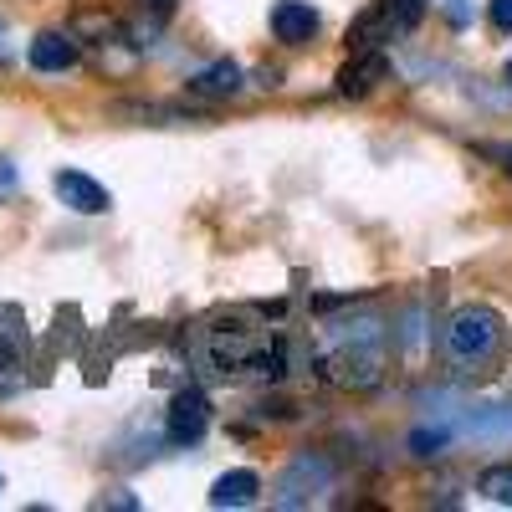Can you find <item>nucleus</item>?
<instances>
[{"label": "nucleus", "instance_id": "obj_1", "mask_svg": "<svg viewBox=\"0 0 512 512\" xmlns=\"http://www.w3.org/2000/svg\"><path fill=\"white\" fill-rule=\"evenodd\" d=\"M200 349L221 374H282V344L272 328H256L246 318H221L200 328Z\"/></svg>", "mask_w": 512, "mask_h": 512}, {"label": "nucleus", "instance_id": "obj_2", "mask_svg": "<svg viewBox=\"0 0 512 512\" xmlns=\"http://www.w3.org/2000/svg\"><path fill=\"white\" fill-rule=\"evenodd\" d=\"M323 369H328V379L349 384V390H374L379 374H384V328H379V318L333 323L323 333Z\"/></svg>", "mask_w": 512, "mask_h": 512}, {"label": "nucleus", "instance_id": "obj_3", "mask_svg": "<svg viewBox=\"0 0 512 512\" xmlns=\"http://www.w3.org/2000/svg\"><path fill=\"white\" fill-rule=\"evenodd\" d=\"M502 344H507V328L492 308H461L451 323H446V354L456 369L477 374V369H492L502 359Z\"/></svg>", "mask_w": 512, "mask_h": 512}, {"label": "nucleus", "instance_id": "obj_4", "mask_svg": "<svg viewBox=\"0 0 512 512\" xmlns=\"http://www.w3.org/2000/svg\"><path fill=\"white\" fill-rule=\"evenodd\" d=\"M420 16H425L420 0H379L374 11H364V16L349 26V47H354V52H369V47H379V41H395V36L415 31Z\"/></svg>", "mask_w": 512, "mask_h": 512}, {"label": "nucleus", "instance_id": "obj_5", "mask_svg": "<svg viewBox=\"0 0 512 512\" xmlns=\"http://www.w3.org/2000/svg\"><path fill=\"white\" fill-rule=\"evenodd\" d=\"M328 487H333V466L323 456H297L282 472V482H277V507H308Z\"/></svg>", "mask_w": 512, "mask_h": 512}, {"label": "nucleus", "instance_id": "obj_6", "mask_svg": "<svg viewBox=\"0 0 512 512\" xmlns=\"http://www.w3.org/2000/svg\"><path fill=\"white\" fill-rule=\"evenodd\" d=\"M205 425H210V400L200 390H185V395H175V405H169L164 436L175 441V446H195L205 436Z\"/></svg>", "mask_w": 512, "mask_h": 512}, {"label": "nucleus", "instance_id": "obj_7", "mask_svg": "<svg viewBox=\"0 0 512 512\" xmlns=\"http://www.w3.org/2000/svg\"><path fill=\"white\" fill-rule=\"evenodd\" d=\"M272 31H277V41H287V47H303V41L318 36V11L308 6V0H277Z\"/></svg>", "mask_w": 512, "mask_h": 512}, {"label": "nucleus", "instance_id": "obj_8", "mask_svg": "<svg viewBox=\"0 0 512 512\" xmlns=\"http://www.w3.org/2000/svg\"><path fill=\"white\" fill-rule=\"evenodd\" d=\"M57 195L72 210H82V216H103V210H108V190L93 175H82V169H62V175H57Z\"/></svg>", "mask_w": 512, "mask_h": 512}, {"label": "nucleus", "instance_id": "obj_9", "mask_svg": "<svg viewBox=\"0 0 512 512\" xmlns=\"http://www.w3.org/2000/svg\"><path fill=\"white\" fill-rule=\"evenodd\" d=\"M72 62H77L72 36H62V31H41V36L31 41V67H36V72H67Z\"/></svg>", "mask_w": 512, "mask_h": 512}, {"label": "nucleus", "instance_id": "obj_10", "mask_svg": "<svg viewBox=\"0 0 512 512\" xmlns=\"http://www.w3.org/2000/svg\"><path fill=\"white\" fill-rule=\"evenodd\" d=\"M384 72H390V62H384L379 52H369V57H359L354 67L338 72V93H344V98H364V93L374 88V82H379Z\"/></svg>", "mask_w": 512, "mask_h": 512}, {"label": "nucleus", "instance_id": "obj_11", "mask_svg": "<svg viewBox=\"0 0 512 512\" xmlns=\"http://www.w3.org/2000/svg\"><path fill=\"white\" fill-rule=\"evenodd\" d=\"M236 88H241V67H231V62H216L190 77V93H200V98H231Z\"/></svg>", "mask_w": 512, "mask_h": 512}, {"label": "nucleus", "instance_id": "obj_12", "mask_svg": "<svg viewBox=\"0 0 512 512\" xmlns=\"http://www.w3.org/2000/svg\"><path fill=\"white\" fill-rule=\"evenodd\" d=\"M256 492H262L256 472H226L216 482V492H210V502H216V507H246V502H256Z\"/></svg>", "mask_w": 512, "mask_h": 512}, {"label": "nucleus", "instance_id": "obj_13", "mask_svg": "<svg viewBox=\"0 0 512 512\" xmlns=\"http://www.w3.org/2000/svg\"><path fill=\"white\" fill-rule=\"evenodd\" d=\"M482 492L502 507H512V466H492V472H482Z\"/></svg>", "mask_w": 512, "mask_h": 512}, {"label": "nucleus", "instance_id": "obj_14", "mask_svg": "<svg viewBox=\"0 0 512 512\" xmlns=\"http://www.w3.org/2000/svg\"><path fill=\"white\" fill-rule=\"evenodd\" d=\"M487 16H492V26H497V31H512V0H492Z\"/></svg>", "mask_w": 512, "mask_h": 512}, {"label": "nucleus", "instance_id": "obj_15", "mask_svg": "<svg viewBox=\"0 0 512 512\" xmlns=\"http://www.w3.org/2000/svg\"><path fill=\"white\" fill-rule=\"evenodd\" d=\"M446 16H451L456 26H466V21H472V6H466V0H456V6H446Z\"/></svg>", "mask_w": 512, "mask_h": 512}, {"label": "nucleus", "instance_id": "obj_16", "mask_svg": "<svg viewBox=\"0 0 512 512\" xmlns=\"http://www.w3.org/2000/svg\"><path fill=\"white\" fill-rule=\"evenodd\" d=\"M11 190H16V169L0 164V195H11Z\"/></svg>", "mask_w": 512, "mask_h": 512}, {"label": "nucleus", "instance_id": "obj_17", "mask_svg": "<svg viewBox=\"0 0 512 512\" xmlns=\"http://www.w3.org/2000/svg\"><path fill=\"white\" fill-rule=\"evenodd\" d=\"M144 11H154V16H169V11H175V0H144Z\"/></svg>", "mask_w": 512, "mask_h": 512}, {"label": "nucleus", "instance_id": "obj_18", "mask_svg": "<svg viewBox=\"0 0 512 512\" xmlns=\"http://www.w3.org/2000/svg\"><path fill=\"white\" fill-rule=\"evenodd\" d=\"M497 159H502V164H507V169H512V149H497Z\"/></svg>", "mask_w": 512, "mask_h": 512}, {"label": "nucleus", "instance_id": "obj_19", "mask_svg": "<svg viewBox=\"0 0 512 512\" xmlns=\"http://www.w3.org/2000/svg\"><path fill=\"white\" fill-rule=\"evenodd\" d=\"M507 82H512V62H507Z\"/></svg>", "mask_w": 512, "mask_h": 512}]
</instances>
